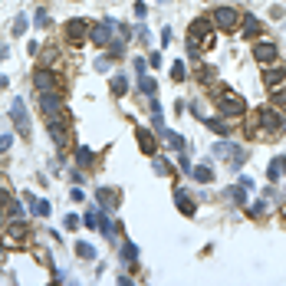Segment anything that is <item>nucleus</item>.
<instances>
[{
    "label": "nucleus",
    "mask_w": 286,
    "mask_h": 286,
    "mask_svg": "<svg viewBox=\"0 0 286 286\" xmlns=\"http://www.w3.org/2000/svg\"><path fill=\"white\" fill-rule=\"evenodd\" d=\"M76 253H79L82 260H92V257H96V247H92V243H76Z\"/></svg>",
    "instance_id": "c756f323"
},
{
    "label": "nucleus",
    "mask_w": 286,
    "mask_h": 286,
    "mask_svg": "<svg viewBox=\"0 0 286 286\" xmlns=\"http://www.w3.org/2000/svg\"><path fill=\"white\" fill-rule=\"evenodd\" d=\"M276 56H280V50H276V43H270V40H260V43L253 46V59L257 62H276Z\"/></svg>",
    "instance_id": "0eeeda50"
},
{
    "label": "nucleus",
    "mask_w": 286,
    "mask_h": 286,
    "mask_svg": "<svg viewBox=\"0 0 286 286\" xmlns=\"http://www.w3.org/2000/svg\"><path fill=\"white\" fill-rule=\"evenodd\" d=\"M138 89H142L145 96H155V92H158V82L151 79L148 73H142V76H138Z\"/></svg>",
    "instance_id": "5701e85b"
},
{
    "label": "nucleus",
    "mask_w": 286,
    "mask_h": 286,
    "mask_svg": "<svg viewBox=\"0 0 286 286\" xmlns=\"http://www.w3.org/2000/svg\"><path fill=\"white\" fill-rule=\"evenodd\" d=\"M280 129H283V132H286V115H283V122H280Z\"/></svg>",
    "instance_id": "09e8293b"
},
{
    "label": "nucleus",
    "mask_w": 286,
    "mask_h": 286,
    "mask_svg": "<svg viewBox=\"0 0 286 286\" xmlns=\"http://www.w3.org/2000/svg\"><path fill=\"white\" fill-rule=\"evenodd\" d=\"M257 118H260V129L263 132H276V129H280V122H283V115L276 112V109H270V106H263L260 112H257Z\"/></svg>",
    "instance_id": "1a4fd4ad"
},
{
    "label": "nucleus",
    "mask_w": 286,
    "mask_h": 286,
    "mask_svg": "<svg viewBox=\"0 0 286 286\" xmlns=\"http://www.w3.org/2000/svg\"><path fill=\"white\" fill-rule=\"evenodd\" d=\"M162 138H165V142L171 145L174 151H184V148H187V142H184V138L178 135V132H171V129H165V132H162Z\"/></svg>",
    "instance_id": "412c9836"
},
{
    "label": "nucleus",
    "mask_w": 286,
    "mask_h": 286,
    "mask_svg": "<svg viewBox=\"0 0 286 286\" xmlns=\"http://www.w3.org/2000/svg\"><path fill=\"white\" fill-rule=\"evenodd\" d=\"M96 69H99V73H109V69H112V59H109V56H99V59H96Z\"/></svg>",
    "instance_id": "f704fd0d"
},
{
    "label": "nucleus",
    "mask_w": 286,
    "mask_h": 286,
    "mask_svg": "<svg viewBox=\"0 0 286 286\" xmlns=\"http://www.w3.org/2000/svg\"><path fill=\"white\" fill-rule=\"evenodd\" d=\"M283 79H286V66H267L263 69V82H267L270 89H276Z\"/></svg>",
    "instance_id": "4468645a"
},
{
    "label": "nucleus",
    "mask_w": 286,
    "mask_h": 286,
    "mask_svg": "<svg viewBox=\"0 0 286 286\" xmlns=\"http://www.w3.org/2000/svg\"><path fill=\"white\" fill-rule=\"evenodd\" d=\"M187 174H191V178L194 181H201V184H211V181H214V168H211V165H194V168L191 171H187Z\"/></svg>",
    "instance_id": "2eb2a0df"
},
{
    "label": "nucleus",
    "mask_w": 286,
    "mask_h": 286,
    "mask_svg": "<svg viewBox=\"0 0 286 286\" xmlns=\"http://www.w3.org/2000/svg\"><path fill=\"white\" fill-rule=\"evenodd\" d=\"M96 198H99V207H102V211H115V207H118V191H112V187H99V191H96Z\"/></svg>",
    "instance_id": "f8f14e48"
},
{
    "label": "nucleus",
    "mask_w": 286,
    "mask_h": 286,
    "mask_svg": "<svg viewBox=\"0 0 286 286\" xmlns=\"http://www.w3.org/2000/svg\"><path fill=\"white\" fill-rule=\"evenodd\" d=\"M148 66H155V69L162 66V53H151V56H148Z\"/></svg>",
    "instance_id": "37998d69"
},
{
    "label": "nucleus",
    "mask_w": 286,
    "mask_h": 286,
    "mask_svg": "<svg viewBox=\"0 0 286 286\" xmlns=\"http://www.w3.org/2000/svg\"><path fill=\"white\" fill-rule=\"evenodd\" d=\"M135 17L145 20V17H148V7H145V4H135Z\"/></svg>",
    "instance_id": "ea45409f"
},
{
    "label": "nucleus",
    "mask_w": 286,
    "mask_h": 286,
    "mask_svg": "<svg viewBox=\"0 0 286 286\" xmlns=\"http://www.w3.org/2000/svg\"><path fill=\"white\" fill-rule=\"evenodd\" d=\"M69 118H50V122H46V129H50V138L53 142H56V148H66L69 145Z\"/></svg>",
    "instance_id": "423d86ee"
},
{
    "label": "nucleus",
    "mask_w": 286,
    "mask_h": 286,
    "mask_svg": "<svg viewBox=\"0 0 286 286\" xmlns=\"http://www.w3.org/2000/svg\"><path fill=\"white\" fill-rule=\"evenodd\" d=\"M79 224H82V220H79V217H76V214H69V217H66V227H69V230H76V227H79Z\"/></svg>",
    "instance_id": "a19ab883"
},
{
    "label": "nucleus",
    "mask_w": 286,
    "mask_h": 286,
    "mask_svg": "<svg viewBox=\"0 0 286 286\" xmlns=\"http://www.w3.org/2000/svg\"><path fill=\"white\" fill-rule=\"evenodd\" d=\"M214 99H217L220 112H224L227 118H237V115L247 112V102H243V96H237V92H227V89H220V92H214Z\"/></svg>",
    "instance_id": "f03ea898"
},
{
    "label": "nucleus",
    "mask_w": 286,
    "mask_h": 286,
    "mask_svg": "<svg viewBox=\"0 0 286 286\" xmlns=\"http://www.w3.org/2000/svg\"><path fill=\"white\" fill-rule=\"evenodd\" d=\"M276 102H280V106L286 102V89H280V92H276Z\"/></svg>",
    "instance_id": "a18cd8bd"
},
{
    "label": "nucleus",
    "mask_w": 286,
    "mask_h": 286,
    "mask_svg": "<svg viewBox=\"0 0 286 286\" xmlns=\"http://www.w3.org/2000/svg\"><path fill=\"white\" fill-rule=\"evenodd\" d=\"M99 217H102V211H89L86 217H82V224H86V227H96V230H99Z\"/></svg>",
    "instance_id": "2f4dec72"
},
{
    "label": "nucleus",
    "mask_w": 286,
    "mask_h": 286,
    "mask_svg": "<svg viewBox=\"0 0 286 286\" xmlns=\"http://www.w3.org/2000/svg\"><path fill=\"white\" fill-rule=\"evenodd\" d=\"M240 30H243V37H257V33H260V20L257 17H250V13H243V23H240Z\"/></svg>",
    "instance_id": "aec40b11"
},
{
    "label": "nucleus",
    "mask_w": 286,
    "mask_h": 286,
    "mask_svg": "<svg viewBox=\"0 0 286 286\" xmlns=\"http://www.w3.org/2000/svg\"><path fill=\"white\" fill-rule=\"evenodd\" d=\"M283 174H286V158L280 155V158H273V162H270V168H267V178H270V181H280Z\"/></svg>",
    "instance_id": "6ab92c4d"
},
{
    "label": "nucleus",
    "mask_w": 286,
    "mask_h": 286,
    "mask_svg": "<svg viewBox=\"0 0 286 286\" xmlns=\"http://www.w3.org/2000/svg\"><path fill=\"white\" fill-rule=\"evenodd\" d=\"M227 198H230V201H234V204H243V201H247V187H243V184H237V187H230V191H227Z\"/></svg>",
    "instance_id": "a878e982"
},
{
    "label": "nucleus",
    "mask_w": 286,
    "mask_h": 286,
    "mask_svg": "<svg viewBox=\"0 0 286 286\" xmlns=\"http://www.w3.org/2000/svg\"><path fill=\"white\" fill-rule=\"evenodd\" d=\"M132 66H135V73H138V76H142V73H148V62H145V59H135Z\"/></svg>",
    "instance_id": "4c0bfd02"
},
{
    "label": "nucleus",
    "mask_w": 286,
    "mask_h": 286,
    "mask_svg": "<svg viewBox=\"0 0 286 286\" xmlns=\"http://www.w3.org/2000/svg\"><path fill=\"white\" fill-rule=\"evenodd\" d=\"M7 214H10V217H20V214H23V207H20L17 201H10V204H7Z\"/></svg>",
    "instance_id": "e433bc0d"
},
{
    "label": "nucleus",
    "mask_w": 286,
    "mask_h": 286,
    "mask_svg": "<svg viewBox=\"0 0 286 286\" xmlns=\"http://www.w3.org/2000/svg\"><path fill=\"white\" fill-rule=\"evenodd\" d=\"M10 191H7V184H0V211H7V204H10Z\"/></svg>",
    "instance_id": "72a5a7b5"
},
{
    "label": "nucleus",
    "mask_w": 286,
    "mask_h": 286,
    "mask_svg": "<svg viewBox=\"0 0 286 286\" xmlns=\"http://www.w3.org/2000/svg\"><path fill=\"white\" fill-rule=\"evenodd\" d=\"M0 230H4V217H0Z\"/></svg>",
    "instance_id": "8fccbe9b"
},
{
    "label": "nucleus",
    "mask_w": 286,
    "mask_h": 286,
    "mask_svg": "<svg viewBox=\"0 0 286 286\" xmlns=\"http://www.w3.org/2000/svg\"><path fill=\"white\" fill-rule=\"evenodd\" d=\"M10 142H13V138H10V135H0V155H4V151H7V148H10Z\"/></svg>",
    "instance_id": "79ce46f5"
},
{
    "label": "nucleus",
    "mask_w": 286,
    "mask_h": 286,
    "mask_svg": "<svg viewBox=\"0 0 286 286\" xmlns=\"http://www.w3.org/2000/svg\"><path fill=\"white\" fill-rule=\"evenodd\" d=\"M33 82H37L40 92H56V76H53L50 69H37V73H33Z\"/></svg>",
    "instance_id": "9b49d317"
},
{
    "label": "nucleus",
    "mask_w": 286,
    "mask_h": 286,
    "mask_svg": "<svg viewBox=\"0 0 286 286\" xmlns=\"http://www.w3.org/2000/svg\"><path fill=\"white\" fill-rule=\"evenodd\" d=\"M99 230H102L106 237H115V230H118V227H115V220H109L106 214H102V217H99Z\"/></svg>",
    "instance_id": "bb28decb"
},
{
    "label": "nucleus",
    "mask_w": 286,
    "mask_h": 286,
    "mask_svg": "<svg viewBox=\"0 0 286 286\" xmlns=\"http://www.w3.org/2000/svg\"><path fill=\"white\" fill-rule=\"evenodd\" d=\"M4 250H7V243H4V240H0V257H4Z\"/></svg>",
    "instance_id": "de8ad7c7"
},
{
    "label": "nucleus",
    "mask_w": 286,
    "mask_h": 286,
    "mask_svg": "<svg viewBox=\"0 0 286 286\" xmlns=\"http://www.w3.org/2000/svg\"><path fill=\"white\" fill-rule=\"evenodd\" d=\"M40 109L46 112V122H50V118H69L66 109H62L59 92H43V96H40Z\"/></svg>",
    "instance_id": "39448f33"
},
{
    "label": "nucleus",
    "mask_w": 286,
    "mask_h": 286,
    "mask_svg": "<svg viewBox=\"0 0 286 286\" xmlns=\"http://www.w3.org/2000/svg\"><path fill=\"white\" fill-rule=\"evenodd\" d=\"M37 26H40V30H50V13L40 10V13H37Z\"/></svg>",
    "instance_id": "c9c22d12"
},
{
    "label": "nucleus",
    "mask_w": 286,
    "mask_h": 286,
    "mask_svg": "<svg viewBox=\"0 0 286 286\" xmlns=\"http://www.w3.org/2000/svg\"><path fill=\"white\" fill-rule=\"evenodd\" d=\"M187 46H191V53H198L201 46H207V50L214 46V30H211V23H207L204 17H198L191 26H187Z\"/></svg>",
    "instance_id": "f257e3e1"
},
{
    "label": "nucleus",
    "mask_w": 286,
    "mask_h": 286,
    "mask_svg": "<svg viewBox=\"0 0 286 286\" xmlns=\"http://www.w3.org/2000/svg\"><path fill=\"white\" fill-rule=\"evenodd\" d=\"M118 26H122V23H115V20H102V23H96L92 26V30H89V40H92V43H99V46H106V50H109V43H112V33L118 30Z\"/></svg>",
    "instance_id": "20e7f679"
},
{
    "label": "nucleus",
    "mask_w": 286,
    "mask_h": 286,
    "mask_svg": "<svg viewBox=\"0 0 286 286\" xmlns=\"http://www.w3.org/2000/svg\"><path fill=\"white\" fill-rule=\"evenodd\" d=\"M10 118H13V125H17V132H30V118H26V106H23V99H13V106H10Z\"/></svg>",
    "instance_id": "6e6552de"
},
{
    "label": "nucleus",
    "mask_w": 286,
    "mask_h": 286,
    "mask_svg": "<svg viewBox=\"0 0 286 286\" xmlns=\"http://www.w3.org/2000/svg\"><path fill=\"white\" fill-rule=\"evenodd\" d=\"M171 43V26H165V30H162V46H168Z\"/></svg>",
    "instance_id": "c03bdc74"
},
{
    "label": "nucleus",
    "mask_w": 286,
    "mask_h": 286,
    "mask_svg": "<svg viewBox=\"0 0 286 286\" xmlns=\"http://www.w3.org/2000/svg\"><path fill=\"white\" fill-rule=\"evenodd\" d=\"M204 125L214 132V135H220V138H227L230 132H234V125H230V122H224V118H204Z\"/></svg>",
    "instance_id": "f3484780"
},
{
    "label": "nucleus",
    "mask_w": 286,
    "mask_h": 286,
    "mask_svg": "<svg viewBox=\"0 0 286 286\" xmlns=\"http://www.w3.org/2000/svg\"><path fill=\"white\" fill-rule=\"evenodd\" d=\"M174 204H178V211H181V214H187V217H194V211H198V204L191 201V194L181 191V187L174 191Z\"/></svg>",
    "instance_id": "ddd939ff"
},
{
    "label": "nucleus",
    "mask_w": 286,
    "mask_h": 286,
    "mask_svg": "<svg viewBox=\"0 0 286 286\" xmlns=\"http://www.w3.org/2000/svg\"><path fill=\"white\" fill-rule=\"evenodd\" d=\"M211 79H214V69L204 66V69H201V82H211Z\"/></svg>",
    "instance_id": "58836bf2"
},
{
    "label": "nucleus",
    "mask_w": 286,
    "mask_h": 286,
    "mask_svg": "<svg viewBox=\"0 0 286 286\" xmlns=\"http://www.w3.org/2000/svg\"><path fill=\"white\" fill-rule=\"evenodd\" d=\"M66 37H69V43H86V40H89V23H86V20H69V23H66Z\"/></svg>",
    "instance_id": "9d476101"
},
{
    "label": "nucleus",
    "mask_w": 286,
    "mask_h": 286,
    "mask_svg": "<svg viewBox=\"0 0 286 286\" xmlns=\"http://www.w3.org/2000/svg\"><path fill=\"white\" fill-rule=\"evenodd\" d=\"M122 260L125 263H135L138 260V247H135V243H125V247H122Z\"/></svg>",
    "instance_id": "c85d7f7f"
},
{
    "label": "nucleus",
    "mask_w": 286,
    "mask_h": 286,
    "mask_svg": "<svg viewBox=\"0 0 286 286\" xmlns=\"http://www.w3.org/2000/svg\"><path fill=\"white\" fill-rule=\"evenodd\" d=\"M135 138H138V145H142V151H145V155H155V148H158V145H155V135H151L148 129H138V132H135Z\"/></svg>",
    "instance_id": "dca6fc26"
},
{
    "label": "nucleus",
    "mask_w": 286,
    "mask_h": 286,
    "mask_svg": "<svg viewBox=\"0 0 286 286\" xmlns=\"http://www.w3.org/2000/svg\"><path fill=\"white\" fill-rule=\"evenodd\" d=\"M76 165H79V168H89V165H92V151H89V148H76Z\"/></svg>",
    "instance_id": "393cba45"
},
{
    "label": "nucleus",
    "mask_w": 286,
    "mask_h": 286,
    "mask_svg": "<svg viewBox=\"0 0 286 286\" xmlns=\"http://www.w3.org/2000/svg\"><path fill=\"white\" fill-rule=\"evenodd\" d=\"M23 30H26V17H17L13 20V37H23Z\"/></svg>",
    "instance_id": "473e14b6"
},
{
    "label": "nucleus",
    "mask_w": 286,
    "mask_h": 286,
    "mask_svg": "<svg viewBox=\"0 0 286 286\" xmlns=\"http://www.w3.org/2000/svg\"><path fill=\"white\" fill-rule=\"evenodd\" d=\"M151 158H155V162H151V165H155V174H162V178H165V174H171V165L165 162L162 155H151Z\"/></svg>",
    "instance_id": "cd10ccee"
},
{
    "label": "nucleus",
    "mask_w": 286,
    "mask_h": 286,
    "mask_svg": "<svg viewBox=\"0 0 286 286\" xmlns=\"http://www.w3.org/2000/svg\"><path fill=\"white\" fill-rule=\"evenodd\" d=\"M26 198H30L33 214H37V217H50V201H43V198H33V194H26Z\"/></svg>",
    "instance_id": "4be33fe9"
},
{
    "label": "nucleus",
    "mask_w": 286,
    "mask_h": 286,
    "mask_svg": "<svg viewBox=\"0 0 286 286\" xmlns=\"http://www.w3.org/2000/svg\"><path fill=\"white\" fill-rule=\"evenodd\" d=\"M184 76H187V69H184V62L178 59V62H174V66H171V79H174V82H181V79H184Z\"/></svg>",
    "instance_id": "7c9ffc66"
},
{
    "label": "nucleus",
    "mask_w": 286,
    "mask_h": 286,
    "mask_svg": "<svg viewBox=\"0 0 286 286\" xmlns=\"http://www.w3.org/2000/svg\"><path fill=\"white\" fill-rule=\"evenodd\" d=\"M214 23H217L224 33H234L237 26L243 23V13L237 10V7H217V10H214Z\"/></svg>",
    "instance_id": "7ed1b4c3"
},
{
    "label": "nucleus",
    "mask_w": 286,
    "mask_h": 286,
    "mask_svg": "<svg viewBox=\"0 0 286 286\" xmlns=\"http://www.w3.org/2000/svg\"><path fill=\"white\" fill-rule=\"evenodd\" d=\"M283 217H286V207H283Z\"/></svg>",
    "instance_id": "3c124183"
},
{
    "label": "nucleus",
    "mask_w": 286,
    "mask_h": 286,
    "mask_svg": "<svg viewBox=\"0 0 286 286\" xmlns=\"http://www.w3.org/2000/svg\"><path fill=\"white\" fill-rule=\"evenodd\" d=\"M4 56H7V46H4V43H0V59H4Z\"/></svg>",
    "instance_id": "49530a36"
},
{
    "label": "nucleus",
    "mask_w": 286,
    "mask_h": 286,
    "mask_svg": "<svg viewBox=\"0 0 286 286\" xmlns=\"http://www.w3.org/2000/svg\"><path fill=\"white\" fill-rule=\"evenodd\" d=\"M23 237H26V230H23V224H13L10 230H7L4 243H7V247H20V243H23Z\"/></svg>",
    "instance_id": "a211bd4d"
},
{
    "label": "nucleus",
    "mask_w": 286,
    "mask_h": 286,
    "mask_svg": "<svg viewBox=\"0 0 286 286\" xmlns=\"http://www.w3.org/2000/svg\"><path fill=\"white\" fill-rule=\"evenodd\" d=\"M125 89H129V76L125 73L112 76V96H125Z\"/></svg>",
    "instance_id": "b1692460"
}]
</instances>
